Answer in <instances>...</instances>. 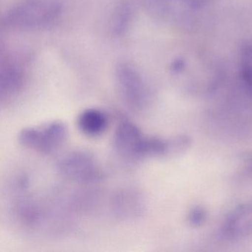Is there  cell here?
I'll use <instances>...</instances> for the list:
<instances>
[{"instance_id":"cell-10","label":"cell","mask_w":252,"mask_h":252,"mask_svg":"<svg viewBox=\"0 0 252 252\" xmlns=\"http://www.w3.org/2000/svg\"><path fill=\"white\" fill-rule=\"evenodd\" d=\"M242 77L248 91L252 94V42L246 45L240 61Z\"/></svg>"},{"instance_id":"cell-2","label":"cell","mask_w":252,"mask_h":252,"mask_svg":"<svg viewBox=\"0 0 252 252\" xmlns=\"http://www.w3.org/2000/svg\"><path fill=\"white\" fill-rule=\"evenodd\" d=\"M68 129L62 121L45 122L22 129L18 141L29 150L43 155H50L60 150L67 140Z\"/></svg>"},{"instance_id":"cell-5","label":"cell","mask_w":252,"mask_h":252,"mask_svg":"<svg viewBox=\"0 0 252 252\" xmlns=\"http://www.w3.org/2000/svg\"><path fill=\"white\" fill-rule=\"evenodd\" d=\"M143 138L144 135L136 125L128 121H122L113 135V150L125 161H138L139 148Z\"/></svg>"},{"instance_id":"cell-3","label":"cell","mask_w":252,"mask_h":252,"mask_svg":"<svg viewBox=\"0 0 252 252\" xmlns=\"http://www.w3.org/2000/svg\"><path fill=\"white\" fill-rule=\"evenodd\" d=\"M56 166L61 176L76 182H95L102 176L95 158L87 152H71L61 158Z\"/></svg>"},{"instance_id":"cell-1","label":"cell","mask_w":252,"mask_h":252,"mask_svg":"<svg viewBox=\"0 0 252 252\" xmlns=\"http://www.w3.org/2000/svg\"><path fill=\"white\" fill-rule=\"evenodd\" d=\"M60 13V5L51 0H23L6 13L2 23L13 29H41L55 21Z\"/></svg>"},{"instance_id":"cell-11","label":"cell","mask_w":252,"mask_h":252,"mask_svg":"<svg viewBox=\"0 0 252 252\" xmlns=\"http://www.w3.org/2000/svg\"><path fill=\"white\" fill-rule=\"evenodd\" d=\"M206 218V212L201 206H195L190 211L189 222L191 226L197 227L204 222Z\"/></svg>"},{"instance_id":"cell-7","label":"cell","mask_w":252,"mask_h":252,"mask_svg":"<svg viewBox=\"0 0 252 252\" xmlns=\"http://www.w3.org/2000/svg\"><path fill=\"white\" fill-rule=\"evenodd\" d=\"M113 212L119 218H135L141 215L143 203L137 191L125 189L118 191L112 199Z\"/></svg>"},{"instance_id":"cell-9","label":"cell","mask_w":252,"mask_h":252,"mask_svg":"<svg viewBox=\"0 0 252 252\" xmlns=\"http://www.w3.org/2000/svg\"><path fill=\"white\" fill-rule=\"evenodd\" d=\"M23 74L14 64H6L2 67L0 76V96L2 102L14 98L23 86Z\"/></svg>"},{"instance_id":"cell-8","label":"cell","mask_w":252,"mask_h":252,"mask_svg":"<svg viewBox=\"0 0 252 252\" xmlns=\"http://www.w3.org/2000/svg\"><path fill=\"white\" fill-rule=\"evenodd\" d=\"M108 124L107 115L98 109H86L78 116L77 126L79 130L91 138L102 135L108 127Z\"/></svg>"},{"instance_id":"cell-6","label":"cell","mask_w":252,"mask_h":252,"mask_svg":"<svg viewBox=\"0 0 252 252\" xmlns=\"http://www.w3.org/2000/svg\"><path fill=\"white\" fill-rule=\"evenodd\" d=\"M222 233L231 240L252 235V200L239 205L228 215Z\"/></svg>"},{"instance_id":"cell-4","label":"cell","mask_w":252,"mask_h":252,"mask_svg":"<svg viewBox=\"0 0 252 252\" xmlns=\"http://www.w3.org/2000/svg\"><path fill=\"white\" fill-rule=\"evenodd\" d=\"M116 79L122 97L131 107L140 110L145 107L148 99L147 88L133 67L126 64L119 65L116 70Z\"/></svg>"}]
</instances>
